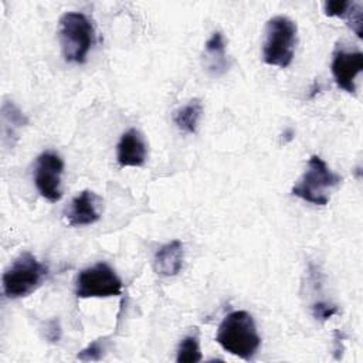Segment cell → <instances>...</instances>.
Returning a JSON list of instances; mask_svg holds the SVG:
<instances>
[{"label": "cell", "instance_id": "cell-18", "mask_svg": "<svg viewBox=\"0 0 363 363\" xmlns=\"http://www.w3.org/2000/svg\"><path fill=\"white\" fill-rule=\"evenodd\" d=\"M339 312L337 306L332 305V303H328V302H316L313 306H312V315L315 319L320 320V322H325L328 319H330L333 315H336Z\"/></svg>", "mask_w": 363, "mask_h": 363}, {"label": "cell", "instance_id": "cell-11", "mask_svg": "<svg viewBox=\"0 0 363 363\" xmlns=\"http://www.w3.org/2000/svg\"><path fill=\"white\" fill-rule=\"evenodd\" d=\"M184 261L183 242L173 240L162 245L153 257L155 271L162 277H174L180 272Z\"/></svg>", "mask_w": 363, "mask_h": 363}, {"label": "cell", "instance_id": "cell-17", "mask_svg": "<svg viewBox=\"0 0 363 363\" xmlns=\"http://www.w3.org/2000/svg\"><path fill=\"white\" fill-rule=\"evenodd\" d=\"M102 354H104V346L101 345L99 340H94L91 345H88L85 349H82L77 354V359L82 362H98L102 359Z\"/></svg>", "mask_w": 363, "mask_h": 363}, {"label": "cell", "instance_id": "cell-2", "mask_svg": "<svg viewBox=\"0 0 363 363\" xmlns=\"http://www.w3.org/2000/svg\"><path fill=\"white\" fill-rule=\"evenodd\" d=\"M298 41V28L286 16L269 18L264 30L262 60L268 65L286 68L291 65Z\"/></svg>", "mask_w": 363, "mask_h": 363}, {"label": "cell", "instance_id": "cell-8", "mask_svg": "<svg viewBox=\"0 0 363 363\" xmlns=\"http://www.w3.org/2000/svg\"><path fill=\"white\" fill-rule=\"evenodd\" d=\"M330 69L336 85L349 94H354L356 78L363 71V54L360 51H346L336 48L333 52Z\"/></svg>", "mask_w": 363, "mask_h": 363}, {"label": "cell", "instance_id": "cell-12", "mask_svg": "<svg viewBox=\"0 0 363 363\" xmlns=\"http://www.w3.org/2000/svg\"><path fill=\"white\" fill-rule=\"evenodd\" d=\"M204 61L207 69L213 75H221L228 69L230 62L225 51V40L220 31H214L206 41Z\"/></svg>", "mask_w": 363, "mask_h": 363}, {"label": "cell", "instance_id": "cell-19", "mask_svg": "<svg viewBox=\"0 0 363 363\" xmlns=\"http://www.w3.org/2000/svg\"><path fill=\"white\" fill-rule=\"evenodd\" d=\"M346 20L349 21L350 28L354 31V34L362 38V26H363V18H362V6L357 3H353L352 10L349 13V16L346 17Z\"/></svg>", "mask_w": 363, "mask_h": 363}, {"label": "cell", "instance_id": "cell-15", "mask_svg": "<svg viewBox=\"0 0 363 363\" xmlns=\"http://www.w3.org/2000/svg\"><path fill=\"white\" fill-rule=\"evenodd\" d=\"M1 116H3V126L11 125L14 133H16V129L27 125V122H28L26 115L11 101H4L3 102Z\"/></svg>", "mask_w": 363, "mask_h": 363}, {"label": "cell", "instance_id": "cell-3", "mask_svg": "<svg viewBox=\"0 0 363 363\" xmlns=\"http://www.w3.org/2000/svg\"><path fill=\"white\" fill-rule=\"evenodd\" d=\"M342 177L336 174L326 162L313 155L309 157L306 169L298 183L292 187L291 193L315 206H326L330 200V191L337 187Z\"/></svg>", "mask_w": 363, "mask_h": 363}, {"label": "cell", "instance_id": "cell-21", "mask_svg": "<svg viewBox=\"0 0 363 363\" xmlns=\"http://www.w3.org/2000/svg\"><path fill=\"white\" fill-rule=\"evenodd\" d=\"M343 350H345V346H343V335L339 332V330H335V359H340L342 354H343Z\"/></svg>", "mask_w": 363, "mask_h": 363}, {"label": "cell", "instance_id": "cell-16", "mask_svg": "<svg viewBox=\"0 0 363 363\" xmlns=\"http://www.w3.org/2000/svg\"><path fill=\"white\" fill-rule=\"evenodd\" d=\"M354 1L350 0H329L325 1L323 10L325 14L329 17H339V18H346L352 10Z\"/></svg>", "mask_w": 363, "mask_h": 363}, {"label": "cell", "instance_id": "cell-6", "mask_svg": "<svg viewBox=\"0 0 363 363\" xmlns=\"http://www.w3.org/2000/svg\"><path fill=\"white\" fill-rule=\"evenodd\" d=\"M122 292V281L115 269L106 262H96L82 269L75 282L78 298H108L118 296Z\"/></svg>", "mask_w": 363, "mask_h": 363}, {"label": "cell", "instance_id": "cell-10", "mask_svg": "<svg viewBox=\"0 0 363 363\" xmlns=\"http://www.w3.org/2000/svg\"><path fill=\"white\" fill-rule=\"evenodd\" d=\"M147 156L146 142L138 129L126 130L116 146V160L121 167H140Z\"/></svg>", "mask_w": 363, "mask_h": 363}, {"label": "cell", "instance_id": "cell-9", "mask_svg": "<svg viewBox=\"0 0 363 363\" xmlns=\"http://www.w3.org/2000/svg\"><path fill=\"white\" fill-rule=\"evenodd\" d=\"M101 197L91 191L82 190L78 193L65 208V218L72 227H82L96 223L101 218Z\"/></svg>", "mask_w": 363, "mask_h": 363}, {"label": "cell", "instance_id": "cell-1", "mask_svg": "<svg viewBox=\"0 0 363 363\" xmlns=\"http://www.w3.org/2000/svg\"><path fill=\"white\" fill-rule=\"evenodd\" d=\"M216 342L230 354L251 360L261 346V336L251 313L234 311L218 325Z\"/></svg>", "mask_w": 363, "mask_h": 363}, {"label": "cell", "instance_id": "cell-5", "mask_svg": "<svg viewBox=\"0 0 363 363\" xmlns=\"http://www.w3.org/2000/svg\"><path fill=\"white\" fill-rule=\"evenodd\" d=\"M47 272V267L31 252H21L3 274V292L10 299L24 298L43 284Z\"/></svg>", "mask_w": 363, "mask_h": 363}, {"label": "cell", "instance_id": "cell-7", "mask_svg": "<svg viewBox=\"0 0 363 363\" xmlns=\"http://www.w3.org/2000/svg\"><path fill=\"white\" fill-rule=\"evenodd\" d=\"M64 172V160L52 150L43 152L34 164V184L38 193L48 201L55 203L62 197L61 176Z\"/></svg>", "mask_w": 363, "mask_h": 363}, {"label": "cell", "instance_id": "cell-20", "mask_svg": "<svg viewBox=\"0 0 363 363\" xmlns=\"http://www.w3.org/2000/svg\"><path fill=\"white\" fill-rule=\"evenodd\" d=\"M45 337L48 339V342L55 343L60 340L61 337V326L58 319H51L47 322L45 325Z\"/></svg>", "mask_w": 363, "mask_h": 363}, {"label": "cell", "instance_id": "cell-14", "mask_svg": "<svg viewBox=\"0 0 363 363\" xmlns=\"http://www.w3.org/2000/svg\"><path fill=\"white\" fill-rule=\"evenodd\" d=\"M176 360L179 363H197L201 360L200 343L197 335H187L179 345Z\"/></svg>", "mask_w": 363, "mask_h": 363}, {"label": "cell", "instance_id": "cell-13", "mask_svg": "<svg viewBox=\"0 0 363 363\" xmlns=\"http://www.w3.org/2000/svg\"><path fill=\"white\" fill-rule=\"evenodd\" d=\"M203 113V104L199 98L190 99L173 113V122L183 133H196Z\"/></svg>", "mask_w": 363, "mask_h": 363}, {"label": "cell", "instance_id": "cell-4", "mask_svg": "<svg viewBox=\"0 0 363 363\" xmlns=\"http://www.w3.org/2000/svg\"><path fill=\"white\" fill-rule=\"evenodd\" d=\"M58 40L65 61L84 64L94 43V27L84 13L67 11L58 21Z\"/></svg>", "mask_w": 363, "mask_h": 363}]
</instances>
